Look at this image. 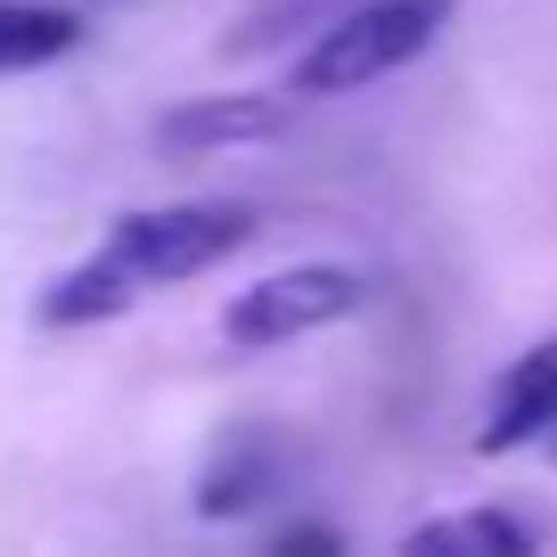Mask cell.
Segmentation results:
<instances>
[{
    "label": "cell",
    "mask_w": 557,
    "mask_h": 557,
    "mask_svg": "<svg viewBox=\"0 0 557 557\" xmlns=\"http://www.w3.org/2000/svg\"><path fill=\"white\" fill-rule=\"evenodd\" d=\"M271 549H320V557H336V549H345V533H336V524H287Z\"/></svg>",
    "instance_id": "30bf717a"
},
{
    "label": "cell",
    "mask_w": 557,
    "mask_h": 557,
    "mask_svg": "<svg viewBox=\"0 0 557 557\" xmlns=\"http://www.w3.org/2000/svg\"><path fill=\"white\" fill-rule=\"evenodd\" d=\"M361 296H369L361 271H336V262L271 271L222 312V336L230 345H287V336H312V329H329V320L361 312Z\"/></svg>",
    "instance_id": "3957f363"
},
{
    "label": "cell",
    "mask_w": 557,
    "mask_h": 557,
    "mask_svg": "<svg viewBox=\"0 0 557 557\" xmlns=\"http://www.w3.org/2000/svg\"><path fill=\"white\" fill-rule=\"evenodd\" d=\"M271 451H255V443H238V451L222 459V468L197 484V517L206 524H230V517H246L255 500H271Z\"/></svg>",
    "instance_id": "9c48e42d"
},
{
    "label": "cell",
    "mask_w": 557,
    "mask_h": 557,
    "mask_svg": "<svg viewBox=\"0 0 557 557\" xmlns=\"http://www.w3.org/2000/svg\"><path fill=\"white\" fill-rule=\"evenodd\" d=\"M557 426V336L549 345H533L517 369L500 377V394H492L484 410V435H475V451H517V443H541Z\"/></svg>",
    "instance_id": "5b68a950"
},
{
    "label": "cell",
    "mask_w": 557,
    "mask_h": 557,
    "mask_svg": "<svg viewBox=\"0 0 557 557\" xmlns=\"http://www.w3.org/2000/svg\"><path fill=\"white\" fill-rule=\"evenodd\" d=\"M83 41V25L66 9H41V0H0V74H25V66H50Z\"/></svg>",
    "instance_id": "ba28073f"
},
{
    "label": "cell",
    "mask_w": 557,
    "mask_h": 557,
    "mask_svg": "<svg viewBox=\"0 0 557 557\" xmlns=\"http://www.w3.org/2000/svg\"><path fill=\"white\" fill-rule=\"evenodd\" d=\"M401 549H410V557H435V549H451V557H524V549H533V524H524V517H500V508H475V517L418 524Z\"/></svg>",
    "instance_id": "52a82bcc"
},
{
    "label": "cell",
    "mask_w": 557,
    "mask_h": 557,
    "mask_svg": "<svg viewBox=\"0 0 557 557\" xmlns=\"http://www.w3.org/2000/svg\"><path fill=\"white\" fill-rule=\"evenodd\" d=\"M139 287H148V278L123 271V262L99 246L83 271L50 278V296H41V320H50V329H90V320H123V312L139 304Z\"/></svg>",
    "instance_id": "8992f818"
},
{
    "label": "cell",
    "mask_w": 557,
    "mask_h": 557,
    "mask_svg": "<svg viewBox=\"0 0 557 557\" xmlns=\"http://www.w3.org/2000/svg\"><path fill=\"white\" fill-rule=\"evenodd\" d=\"M549 451H557V443H549Z\"/></svg>",
    "instance_id": "8fae6325"
},
{
    "label": "cell",
    "mask_w": 557,
    "mask_h": 557,
    "mask_svg": "<svg viewBox=\"0 0 557 557\" xmlns=\"http://www.w3.org/2000/svg\"><path fill=\"white\" fill-rule=\"evenodd\" d=\"M451 9H459V0H361L352 17L320 25V41L296 58L287 90H296V99H336V90L385 83L394 66H410V58L443 34Z\"/></svg>",
    "instance_id": "6da1fadb"
},
{
    "label": "cell",
    "mask_w": 557,
    "mask_h": 557,
    "mask_svg": "<svg viewBox=\"0 0 557 557\" xmlns=\"http://www.w3.org/2000/svg\"><path fill=\"white\" fill-rule=\"evenodd\" d=\"M287 132V99H262V90H213V99H189L157 123L164 157H213V148H255V139Z\"/></svg>",
    "instance_id": "277c9868"
},
{
    "label": "cell",
    "mask_w": 557,
    "mask_h": 557,
    "mask_svg": "<svg viewBox=\"0 0 557 557\" xmlns=\"http://www.w3.org/2000/svg\"><path fill=\"white\" fill-rule=\"evenodd\" d=\"M246 238H255V213L246 206H148V213H123V222L107 230V255L157 287V278L213 271V262L238 255Z\"/></svg>",
    "instance_id": "7a4b0ae2"
}]
</instances>
